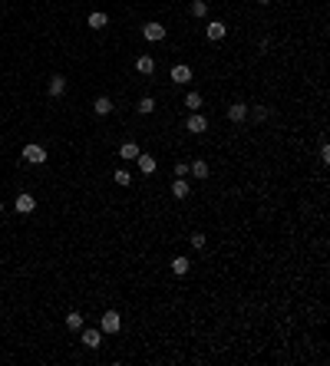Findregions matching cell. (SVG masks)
Segmentation results:
<instances>
[{"label":"cell","instance_id":"1","mask_svg":"<svg viewBox=\"0 0 330 366\" xmlns=\"http://www.w3.org/2000/svg\"><path fill=\"white\" fill-rule=\"evenodd\" d=\"M20 159H23L27 165H43V162H46V149H43V145H37V142H30V145H23Z\"/></svg>","mask_w":330,"mask_h":366},{"label":"cell","instance_id":"2","mask_svg":"<svg viewBox=\"0 0 330 366\" xmlns=\"http://www.w3.org/2000/svg\"><path fill=\"white\" fill-rule=\"evenodd\" d=\"M165 23H159V20H149V23H142V40H149V43H162L165 40Z\"/></svg>","mask_w":330,"mask_h":366},{"label":"cell","instance_id":"3","mask_svg":"<svg viewBox=\"0 0 330 366\" xmlns=\"http://www.w3.org/2000/svg\"><path fill=\"white\" fill-rule=\"evenodd\" d=\"M99 330L103 333H119V330H122V313L119 310H106L99 317Z\"/></svg>","mask_w":330,"mask_h":366},{"label":"cell","instance_id":"4","mask_svg":"<svg viewBox=\"0 0 330 366\" xmlns=\"http://www.w3.org/2000/svg\"><path fill=\"white\" fill-rule=\"evenodd\" d=\"M224 37H228V23H224V20H212V23L205 27V40L208 43H221Z\"/></svg>","mask_w":330,"mask_h":366},{"label":"cell","instance_id":"5","mask_svg":"<svg viewBox=\"0 0 330 366\" xmlns=\"http://www.w3.org/2000/svg\"><path fill=\"white\" fill-rule=\"evenodd\" d=\"M168 80H172L175 86H188V83H192V66H185V63H175V66L168 69Z\"/></svg>","mask_w":330,"mask_h":366},{"label":"cell","instance_id":"6","mask_svg":"<svg viewBox=\"0 0 330 366\" xmlns=\"http://www.w3.org/2000/svg\"><path fill=\"white\" fill-rule=\"evenodd\" d=\"M248 112H251V106H248V102H241V99H238V102H231V106H228V112H224V116H228V122H235V125H241V122H244V119H248Z\"/></svg>","mask_w":330,"mask_h":366},{"label":"cell","instance_id":"7","mask_svg":"<svg viewBox=\"0 0 330 366\" xmlns=\"http://www.w3.org/2000/svg\"><path fill=\"white\" fill-rule=\"evenodd\" d=\"M185 129L192 132V136H205V132H208V116H201V112H192V116L185 119Z\"/></svg>","mask_w":330,"mask_h":366},{"label":"cell","instance_id":"8","mask_svg":"<svg viewBox=\"0 0 330 366\" xmlns=\"http://www.w3.org/2000/svg\"><path fill=\"white\" fill-rule=\"evenodd\" d=\"M80 333H83V347H86V350H99L103 347V336H106L103 330H96V327H83Z\"/></svg>","mask_w":330,"mask_h":366},{"label":"cell","instance_id":"9","mask_svg":"<svg viewBox=\"0 0 330 366\" xmlns=\"http://www.w3.org/2000/svg\"><path fill=\"white\" fill-rule=\"evenodd\" d=\"M188 175L198 178V181H205L208 175H212V165H208L205 159H192V162H188Z\"/></svg>","mask_w":330,"mask_h":366},{"label":"cell","instance_id":"10","mask_svg":"<svg viewBox=\"0 0 330 366\" xmlns=\"http://www.w3.org/2000/svg\"><path fill=\"white\" fill-rule=\"evenodd\" d=\"M13 208H17L20 215H33V211H37V198H33V195H27V192H20L17 201H13Z\"/></svg>","mask_w":330,"mask_h":366},{"label":"cell","instance_id":"11","mask_svg":"<svg viewBox=\"0 0 330 366\" xmlns=\"http://www.w3.org/2000/svg\"><path fill=\"white\" fill-rule=\"evenodd\" d=\"M46 93H50L53 99H60V96L66 93V76H60V73L50 76V83H46Z\"/></svg>","mask_w":330,"mask_h":366},{"label":"cell","instance_id":"12","mask_svg":"<svg viewBox=\"0 0 330 366\" xmlns=\"http://www.w3.org/2000/svg\"><path fill=\"white\" fill-rule=\"evenodd\" d=\"M168 192H172V198H175V201H185L188 195H192V185H188L185 178H175V181H172V188H168Z\"/></svg>","mask_w":330,"mask_h":366},{"label":"cell","instance_id":"13","mask_svg":"<svg viewBox=\"0 0 330 366\" xmlns=\"http://www.w3.org/2000/svg\"><path fill=\"white\" fill-rule=\"evenodd\" d=\"M168 271H172L175 274V277H185V274L188 271H192V261H188V257H172V261H168Z\"/></svg>","mask_w":330,"mask_h":366},{"label":"cell","instance_id":"14","mask_svg":"<svg viewBox=\"0 0 330 366\" xmlns=\"http://www.w3.org/2000/svg\"><path fill=\"white\" fill-rule=\"evenodd\" d=\"M139 172L142 175H156V168H159V159L156 155H142V152H139Z\"/></svg>","mask_w":330,"mask_h":366},{"label":"cell","instance_id":"15","mask_svg":"<svg viewBox=\"0 0 330 366\" xmlns=\"http://www.w3.org/2000/svg\"><path fill=\"white\" fill-rule=\"evenodd\" d=\"M208 10H212V4H208V0H192V4H188V13H192L195 20H205Z\"/></svg>","mask_w":330,"mask_h":366},{"label":"cell","instance_id":"16","mask_svg":"<svg viewBox=\"0 0 330 366\" xmlns=\"http://www.w3.org/2000/svg\"><path fill=\"white\" fill-rule=\"evenodd\" d=\"M86 27H93V30H106V27H109V17H106L103 10H93V13L86 17Z\"/></svg>","mask_w":330,"mask_h":366},{"label":"cell","instance_id":"17","mask_svg":"<svg viewBox=\"0 0 330 366\" xmlns=\"http://www.w3.org/2000/svg\"><path fill=\"white\" fill-rule=\"evenodd\" d=\"M136 69H139L142 76H152V73H156V60H152L149 53H142V56L136 60Z\"/></svg>","mask_w":330,"mask_h":366},{"label":"cell","instance_id":"18","mask_svg":"<svg viewBox=\"0 0 330 366\" xmlns=\"http://www.w3.org/2000/svg\"><path fill=\"white\" fill-rule=\"evenodd\" d=\"M112 109H116V102H112L109 96H99V99L93 102V112H96V116H109Z\"/></svg>","mask_w":330,"mask_h":366},{"label":"cell","instance_id":"19","mask_svg":"<svg viewBox=\"0 0 330 366\" xmlns=\"http://www.w3.org/2000/svg\"><path fill=\"white\" fill-rule=\"evenodd\" d=\"M136 112L139 116H152V112H156V99H152V96H142V99L136 102Z\"/></svg>","mask_w":330,"mask_h":366},{"label":"cell","instance_id":"20","mask_svg":"<svg viewBox=\"0 0 330 366\" xmlns=\"http://www.w3.org/2000/svg\"><path fill=\"white\" fill-rule=\"evenodd\" d=\"M201 106H205V96H201V93H188V96H185V109L201 112Z\"/></svg>","mask_w":330,"mask_h":366},{"label":"cell","instance_id":"21","mask_svg":"<svg viewBox=\"0 0 330 366\" xmlns=\"http://www.w3.org/2000/svg\"><path fill=\"white\" fill-rule=\"evenodd\" d=\"M63 323H66V330H73V333H76V330H83V313L80 310H69Z\"/></svg>","mask_w":330,"mask_h":366},{"label":"cell","instance_id":"22","mask_svg":"<svg viewBox=\"0 0 330 366\" xmlns=\"http://www.w3.org/2000/svg\"><path fill=\"white\" fill-rule=\"evenodd\" d=\"M119 159H125V162L139 159V145L136 142H122V145H119Z\"/></svg>","mask_w":330,"mask_h":366},{"label":"cell","instance_id":"23","mask_svg":"<svg viewBox=\"0 0 330 366\" xmlns=\"http://www.w3.org/2000/svg\"><path fill=\"white\" fill-rule=\"evenodd\" d=\"M112 181H116V185H122V188H129V185H132L129 168H116V172H112Z\"/></svg>","mask_w":330,"mask_h":366},{"label":"cell","instance_id":"24","mask_svg":"<svg viewBox=\"0 0 330 366\" xmlns=\"http://www.w3.org/2000/svg\"><path fill=\"white\" fill-rule=\"evenodd\" d=\"M188 244H192L195 251H205V244H208V238L201 234V231H195V234H188Z\"/></svg>","mask_w":330,"mask_h":366},{"label":"cell","instance_id":"25","mask_svg":"<svg viewBox=\"0 0 330 366\" xmlns=\"http://www.w3.org/2000/svg\"><path fill=\"white\" fill-rule=\"evenodd\" d=\"M317 155H320V165H330V145H327V139H320Z\"/></svg>","mask_w":330,"mask_h":366},{"label":"cell","instance_id":"26","mask_svg":"<svg viewBox=\"0 0 330 366\" xmlns=\"http://www.w3.org/2000/svg\"><path fill=\"white\" fill-rule=\"evenodd\" d=\"M255 119H258V122H268V119H271V109H268V106H255Z\"/></svg>","mask_w":330,"mask_h":366},{"label":"cell","instance_id":"27","mask_svg":"<svg viewBox=\"0 0 330 366\" xmlns=\"http://www.w3.org/2000/svg\"><path fill=\"white\" fill-rule=\"evenodd\" d=\"M185 175H188V162L175 159V178H185Z\"/></svg>","mask_w":330,"mask_h":366},{"label":"cell","instance_id":"28","mask_svg":"<svg viewBox=\"0 0 330 366\" xmlns=\"http://www.w3.org/2000/svg\"><path fill=\"white\" fill-rule=\"evenodd\" d=\"M258 53H271V40H268V37H264L261 43H258Z\"/></svg>","mask_w":330,"mask_h":366},{"label":"cell","instance_id":"29","mask_svg":"<svg viewBox=\"0 0 330 366\" xmlns=\"http://www.w3.org/2000/svg\"><path fill=\"white\" fill-rule=\"evenodd\" d=\"M258 4H261V7H268V4H271V0H258Z\"/></svg>","mask_w":330,"mask_h":366},{"label":"cell","instance_id":"30","mask_svg":"<svg viewBox=\"0 0 330 366\" xmlns=\"http://www.w3.org/2000/svg\"><path fill=\"white\" fill-rule=\"evenodd\" d=\"M0 211H4V201H0Z\"/></svg>","mask_w":330,"mask_h":366}]
</instances>
